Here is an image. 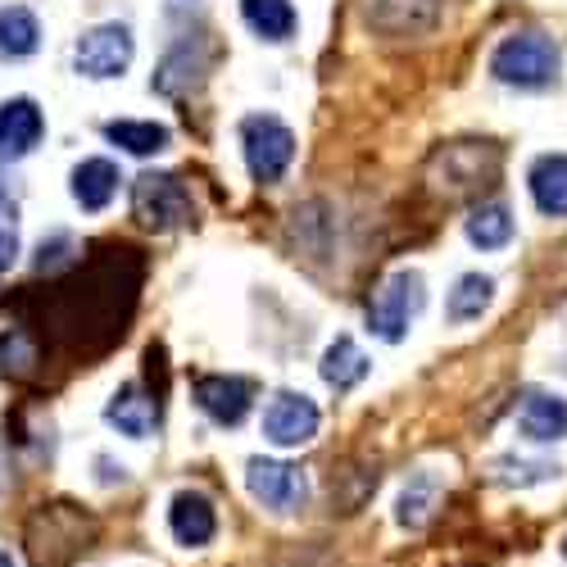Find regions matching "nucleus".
I'll list each match as a JSON object with an SVG mask.
<instances>
[{
  "label": "nucleus",
  "mask_w": 567,
  "mask_h": 567,
  "mask_svg": "<svg viewBox=\"0 0 567 567\" xmlns=\"http://www.w3.org/2000/svg\"><path fill=\"white\" fill-rule=\"evenodd\" d=\"M558 69H563V55H558L554 37H545V32H513L491 55V73L504 86H523V91L549 86L558 78Z\"/></svg>",
  "instance_id": "nucleus-2"
},
{
  "label": "nucleus",
  "mask_w": 567,
  "mask_h": 567,
  "mask_svg": "<svg viewBox=\"0 0 567 567\" xmlns=\"http://www.w3.org/2000/svg\"><path fill=\"white\" fill-rule=\"evenodd\" d=\"M499 467V482H517V486H532V482H545V477H554L558 467H549V463H513V458H504V463H495Z\"/></svg>",
  "instance_id": "nucleus-27"
},
{
  "label": "nucleus",
  "mask_w": 567,
  "mask_h": 567,
  "mask_svg": "<svg viewBox=\"0 0 567 567\" xmlns=\"http://www.w3.org/2000/svg\"><path fill=\"white\" fill-rule=\"evenodd\" d=\"M517 432L523 441H567V400L563 395H545V391H527L517 404Z\"/></svg>",
  "instance_id": "nucleus-14"
},
{
  "label": "nucleus",
  "mask_w": 567,
  "mask_h": 567,
  "mask_svg": "<svg viewBox=\"0 0 567 567\" xmlns=\"http://www.w3.org/2000/svg\"><path fill=\"white\" fill-rule=\"evenodd\" d=\"M118 168L110 159H82L73 168V200L86 209V214H101L114 196H118Z\"/></svg>",
  "instance_id": "nucleus-16"
},
{
  "label": "nucleus",
  "mask_w": 567,
  "mask_h": 567,
  "mask_svg": "<svg viewBox=\"0 0 567 567\" xmlns=\"http://www.w3.org/2000/svg\"><path fill=\"white\" fill-rule=\"evenodd\" d=\"M491 296H495V281L482 277V272H463L454 281V291L445 300V318L450 322H472V318H482L491 309Z\"/></svg>",
  "instance_id": "nucleus-25"
},
{
  "label": "nucleus",
  "mask_w": 567,
  "mask_h": 567,
  "mask_svg": "<svg viewBox=\"0 0 567 567\" xmlns=\"http://www.w3.org/2000/svg\"><path fill=\"white\" fill-rule=\"evenodd\" d=\"M168 532H173L177 545L200 549L218 536V513L200 491H177L173 504H168Z\"/></svg>",
  "instance_id": "nucleus-13"
},
{
  "label": "nucleus",
  "mask_w": 567,
  "mask_h": 567,
  "mask_svg": "<svg viewBox=\"0 0 567 567\" xmlns=\"http://www.w3.org/2000/svg\"><path fill=\"white\" fill-rule=\"evenodd\" d=\"M436 19V0H368V23L382 32H417Z\"/></svg>",
  "instance_id": "nucleus-18"
},
{
  "label": "nucleus",
  "mask_w": 567,
  "mask_h": 567,
  "mask_svg": "<svg viewBox=\"0 0 567 567\" xmlns=\"http://www.w3.org/2000/svg\"><path fill=\"white\" fill-rule=\"evenodd\" d=\"M41 45V23L28 6H0V60H28Z\"/></svg>",
  "instance_id": "nucleus-17"
},
{
  "label": "nucleus",
  "mask_w": 567,
  "mask_h": 567,
  "mask_svg": "<svg viewBox=\"0 0 567 567\" xmlns=\"http://www.w3.org/2000/svg\"><path fill=\"white\" fill-rule=\"evenodd\" d=\"M200 73H205V55H200V45H192V41H182V45H173L168 51V60L159 64V73H155V91L159 96H182L192 82H200Z\"/></svg>",
  "instance_id": "nucleus-23"
},
{
  "label": "nucleus",
  "mask_w": 567,
  "mask_h": 567,
  "mask_svg": "<svg viewBox=\"0 0 567 567\" xmlns=\"http://www.w3.org/2000/svg\"><path fill=\"white\" fill-rule=\"evenodd\" d=\"M563 554H567V540H563Z\"/></svg>",
  "instance_id": "nucleus-32"
},
{
  "label": "nucleus",
  "mask_w": 567,
  "mask_h": 567,
  "mask_svg": "<svg viewBox=\"0 0 567 567\" xmlns=\"http://www.w3.org/2000/svg\"><path fill=\"white\" fill-rule=\"evenodd\" d=\"M241 19L264 41H287L296 32V23H300L291 0H241Z\"/></svg>",
  "instance_id": "nucleus-20"
},
{
  "label": "nucleus",
  "mask_w": 567,
  "mask_h": 567,
  "mask_svg": "<svg viewBox=\"0 0 567 567\" xmlns=\"http://www.w3.org/2000/svg\"><path fill=\"white\" fill-rule=\"evenodd\" d=\"M10 200V182H6V173H0V205Z\"/></svg>",
  "instance_id": "nucleus-29"
},
{
  "label": "nucleus",
  "mask_w": 567,
  "mask_h": 567,
  "mask_svg": "<svg viewBox=\"0 0 567 567\" xmlns=\"http://www.w3.org/2000/svg\"><path fill=\"white\" fill-rule=\"evenodd\" d=\"M422 300H427V291H422V272H413V268L391 272L382 287L372 291V300H368V332L391 341V346L404 341L409 337V322L422 309Z\"/></svg>",
  "instance_id": "nucleus-4"
},
{
  "label": "nucleus",
  "mask_w": 567,
  "mask_h": 567,
  "mask_svg": "<svg viewBox=\"0 0 567 567\" xmlns=\"http://www.w3.org/2000/svg\"><path fill=\"white\" fill-rule=\"evenodd\" d=\"M105 422H110L118 436H127V441H146V436L159 427V395H151L146 386L127 382V386H118V391L110 395Z\"/></svg>",
  "instance_id": "nucleus-11"
},
{
  "label": "nucleus",
  "mask_w": 567,
  "mask_h": 567,
  "mask_svg": "<svg viewBox=\"0 0 567 567\" xmlns=\"http://www.w3.org/2000/svg\"><path fill=\"white\" fill-rule=\"evenodd\" d=\"M105 136L114 141V146H123L127 155H159L168 151V127L164 123H136V118H114L105 123Z\"/></svg>",
  "instance_id": "nucleus-26"
},
{
  "label": "nucleus",
  "mask_w": 567,
  "mask_h": 567,
  "mask_svg": "<svg viewBox=\"0 0 567 567\" xmlns=\"http://www.w3.org/2000/svg\"><path fill=\"white\" fill-rule=\"evenodd\" d=\"M136 55V41H132V28L127 23H101L78 37L73 45V64L82 78L91 82H110V78H123L127 64Z\"/></svg>",
  "instance_id": "nucleus-7"
},
{
  "label": "nucleus",
  "mask_w": 567,
  "mask_h": 567,
  "mask_svg": "<svg viewBox=\"0 0 567 567\" xmlns=\"http://www.w3.org/2000/svg\"><path fill=\"white\" fill-rule=\"evenodd\" d=\"M246 491L255 495V504H264L268 513H300L309 499V477L296 463L281 458H250L246 463Z\"/></svg>",
  "instance_id": "nucleus-8"
},
{
  "label": "nucleus",
  "mask_w": 567,
  "mask_h": 567,
  "mask_svg": "<svg viewBox=\"0 0 567 567\" xmlns=\"http://www.w3.org/2000/svg\"><path fill=\"white\" fill-rule=\"evenodd\" d=\"M41 337L28 332V327H10V332H0V377H10V382H28V377L41 368Z\"/></svg>",
  "instance_id": "nucleus-19"
},
{
  "label": "nucleus",
  "mask_w": 567,
  "mask_h": 567,
  "mask_svg": "<svg viewBox=\"0 0 567 567\" xmlns=\"http://www.w3.org/2000/svg\"><path fill=\"white\" fill-rule=\"evenodd\" d=\"M527 186L545 218H567V155H540L527 173Z\"/></svg>",
  "instance_id": "nucleus-15"
},
{
  "label": "nucleus",
  "mask_w": 567,
  "mask_h": 567,
  "mask_svg": "<svg viewBox=\"0 0 567 567\" xmlns=\"http://www.w3.org/2000/svg\"><path fill=\"white\" fill-rule=\"evenodd\" d=\"M132 214L151 231H173L196 218L192 192H186V182L177 173H141L132 182Z\"/></svg>",
  "instance_id": "nucleus-5"
},
{
  "label": "nucleus",
  "mask_w": 567,
  "mask_h": 567,
  "mask_svg": "<svg viewBox=\"0 0 567 567\" xmlns=\"http://www.w3.org/2000/svg\"><path fill=\"white\" fill-rule=\"evenodd\" d=\"M0 567H14V558H10L6 549H0Z\"/></svg>",
  "instance_id": "nucleus-30"
},
{
  "label": "nucleus",
  "mask_w": 567,
  "mask_h": 567,
  "mask_svg": "<svg viewBox=\"0 0 567 567\" xmlns=\"http://www.w3.org/2000/svg\"><path fill=\"white\" fill-rule=\"evenodd\" d=\"M241 151L255 182H281V173L296 159V132L272 114H250L241 123Z\"/></svg>",
  "instance_id": "nucleus-6"
},
{
  "label": "nucleus",
  "mask_w": 567,
  "mask_h": 567,
  "mask_svg": "<svg viewBox=\"0 0 567 567\" xmlns=\"http://www.w3.org/2000/svg\"><path fill=\"white\" fill-rule=\"evenodd\" d=\"M427 177L450 200L477 196L486 186H495V177H499V146H491V141H454V146L432 155Z\"/></svg>",
  "instance_id": "nucleus-3"
},
{
  "label": "nucleus",
  "mask_w": 567,
  "mask_h": 567,
  "mask_svg": "<svg viewBox=\"0 0 567 567\" xmlns=\"http://www.w3.org/2000/svg\"><path fill=\"white\" fill-rule=\"evenodd\" d=\"M19 259V223H14V209L6 214L0 209V277H6Z\"/></svg>",
  "instance_id": "nucleus-28"
},
{
  "label": "nucleus",
  "mask_w": 567,
  "mask_h": 567,
  "mask_svg": "<svg viewBox=\"0 0 567 567\" xmlns=\"http://www.w3.org/2000/svg\"><path fill=\"white\" fill-rule=\"evenodd\" d=\"M96 536H101V527L91 513H82L69 499H45L28 517L23 545H28L32 567H73L91 545H96Z\"/></svg>",
  "instance_id": "nucleus-1"
},
{
  "label": "nucleus",
  "mask_w": 567,
  "mask_h": 567,
  "mask_svg": "<svg viewBox=\"0 0 567 567\" xmlns=\"http://www.w3.org/2000/svg\"><path fill=\"white\" fill-rule=\"evenodd\" d=\"M0 486H6V472H0Z\"/></svg>",
  "instance_id": "nucleus-31"
},
{
  "label": "nucleus",
  "mask_w": 567,
  "mask_h": 567,
  "mask_svg": "<svg viewBox=\"0 0 567 567\" xmlns=\"http://www.w3.org/2000/svg\"><path fill=\"white\" fill-rule=\"evenodd\" d=\"M45 136V118L37 110V101L28 96H14L0 105V159H28Z\"/></svg>",
  "instance_id": "nucleus-12"
},
{
  "label": "nucleus",
  "mask_w": 567,
  "mask_h": 567,
  "mask_svg": "<svg viewBox=\"0 0 567 567\" xmlns=\"http://www.w3.org/2000/svg\"><path fill=\"white\" fill-rule=\"evenodd\" d=\"M368 377V354L350 341V337H337L322 354V382L332 391H354Z\"/></svg>",
  "instance_id": "nucleus-22"
},
{
  "label": "nucleus",
  "mask_w": 567,
  "mask_h": 567,
  "mask_svg": "<svg viewBox=\"0 0 567 567\" xmlns=\"http://www.w3.org/2000/svg\"><path fill=\"white\" fill-rule=\"evenodd\" d=\"M463 231H467V241L477 250H504L513 241V214H508V205L486 200V205H477L467 214Z\"/></svg>",
  "instance_id": "nucleus-21"
},
{
  "label": "nucleus",
  "mask_w": 567,
  "mask_h": 567,
  "mask_svg": "<svg viewBox=\"0 0 567 567\" xmlns=\"http://www.w3.org/2000/svg\"><path fill=\"white\" fill-rule=\"evenodd\" d=\"M436 495H441V486H436L432 472H413V477L404 482V491H400V499H395L400 527H409V532L427 527V517H432V508H436Z\"/></svg>",
  "instance_id": "nucleus-24"
},
{
  "label": "nucleus",
  "mask_w": 567,
  "mask_h": 567,
  "mask_svg": "<svg viewBox=\"0 0 567 567\" xmlns=\"http://www.w3.org/2000/svg\"><path fill=\"white\" fill-rule=\"evenodd\" d=\"M196 404L218 422V427H236V422H246V413L255 404V386L246 377L205 372V377H196Z\"/></svg>",
  "instance_id": "nucleus-10"
},
{
  "label": "nucleus",
  "mask_w": 567,
  "mask_h": 567,
  "mask_svg": "<svg viewBox=\"0 0 567 567\" xmlns=\"http://www.w3.org/2000/svg\"><path fill=\"white\" fill-rule=\"evenodd\" d=\"M322 427V413L309 395L300 391H277L264 409V441L277 445V450H300L318 436Z\"/></svg>",
  "instance_id": "nucleus-9"
}]
</instances>
